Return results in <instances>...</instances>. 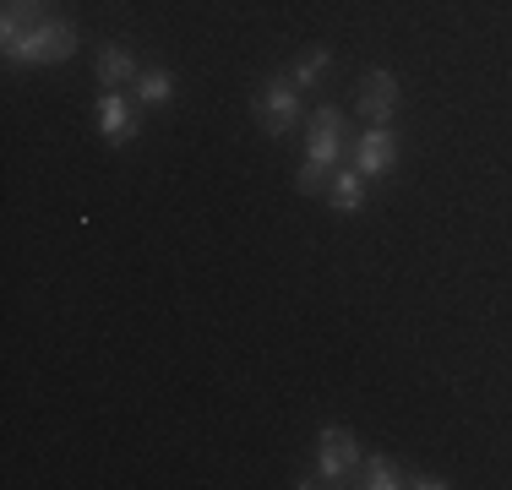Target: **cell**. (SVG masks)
I'll return each mask as SVG.
<instances>
[{
  "label": "cell",
  "instance_id": "obj_1",
  "mask_svg": "<svg viewBox=\"0 0 512 490\" xmlns=\"http://www.w3.org/2000/svg\"><path fill=\"white\" fill-rule=\"evenodd\" d=\"M77 55V28L60 17H44L22 33L17 44H6V60H28V66H60V60Z\"/></svg>",
  "mask_w": 512,
  "mask_h": 490
},
{
  "label": "cell",
  "instance_id": "obj_2",
  "mask_svg": "<svg viewBox=\"0 0 512 490\" xmlns=\"http://www.w3.org/2000/svg\"><path fill=\"white\" fill-rule=\"evenodd\" d=\"M338 153H344V115H338L333 104H322L311 115V147H306V164H316L327 175V169L338 164Z\"/></svg>",
  "mask_w": 512,
  "mask_h": 490
},
{
  "label": "cell",
  "instance_id": "obj_3",
  "mask_svg": "<svg viewBox=\"0 0 512 490\" xmlns=\"http://www.w3.org/2000/svg\"><path fill=\"white\" fill-rule=\"evenodd\" d=\"M256 109H262V126L273 131V137H284V131L300 120V88H295V77H273L262 88V98H256Z\"/></svg>",
  "mask_w": 512,
  "mask_h": 490
},
{
  "label": "cell",
  "instance_id": "obj_4",
  "mask_svg": "<svg viewBox=\"0 0 512 490\" xmlns=\"http://www.w3.org/2000/svg\"><path fill=\"white\" fill-rule=\"evenodd\" d=\"M393 164H398L393 126H371V131L360 137V147H355V169L371 180V175H393Z\"/></svg>",
  "mask_w": 512,
  "mask_h": 490
},
{
  "label": "cell",
  "instance_id": "obj_5",
  "mask_svg": "<svg viewBox=\"0 0 512 490\" xmlns=\"http://www.w3.org/2000/svg\"><path fill=\"white\" fill-rule=\"evenodd\" d=\"M360 109H365L371 126H387V120H393V109H398V77L393 71H371V77H365Z\"/></svg>",
  "mask_w": 512,
  "mask_h": 490
},
{
  "label": "cell",
  "instance_id": "obj_6",
  "mask_svg": "<svg viewBox=\"0 0 512 490\" xmlns=\"http://www.w3.org/2000/svg\"><path fill=\"white\" fill-rule=\"evenodd\" d=\"M99 126H104V142L109 147H126L131 137H137V109H131V98L104 93L99 98Z\"/></svg>",
  "mask_w": 512,
  "mask_h": 490
},
{
  "label": "cell",
  "instance_id": "obj_7",
  "mask_svg": "<svg viewBox=\"0 0 512 490\" xmlns=\"http://www.w3.org/2000/svg\"><path fill=\"white\" fill-rule=\"evenodd\" d=\"M355 463H360L355 436L338 431V425H327V431H322V480H344V474L355 469Z\"/></svg>",
  "mask_w": 512,
  "mask_h": 490
},
{
  "label": "cell",
  "instance_id": "obj_8",
  "mask_svg": "<svg viewBox=\"0 0 512 490\" xmlns=\"http://www.w3.org/2000/svg\"><path fill=\"white\" fill-rule=\"evenodd\" d=\"M137 77H142V71H137V60H131L120 44L99 49V82H104V88H126V82H137Z\"/></svg>",
  "mask_w": 512,
  "mask_h": 490
},
{
  "label": "cell",
  "instance_id": "obj_9",
  "mask_svg": "<svg viewBox=\"0 0 512 490\" xmlns=\"http://www.w3.org/2000/svg\"><path fill=\"white\" fill-rule=\"evenodd\" d=\"M360 202H365V175H360V169H338L333 207H338V213H360Z\"/></svg>",
  "mask_w": 512,
  "mask_h": 490
},
{
  "label": "cell",
  "instance_id": "obj_10",
  "mask_svg": "<svg viewBox=\"0 0 512 490\" xmlns=\"http://www.w3.org/2000/svg\"><path fill=\"white\" fill-rule=\"evenodd\" d=\"M137 98H142V104H169V98H175V77H169V71H142V77H137Z\"/></svg>",
  "mask_w": 512,
  "mask_h": 490
},
{
  "label": "cell",
  "instance_id": "obj_11",
  "mask_svg": "<svg viewBox=\"0 0 512 490\" xmlns=\"http://www.w3.org/2000/svg\"><path fill=\"white\" fill-rule=\"evenodd\" d=\"M365 485H371V490H398V485H404V474H398L393 458H371V463H365Z\"/></svg>",
  "mask_w": 512,
  "mask_h": 490
},
{
  "label": "cell",
  "instance_id": "obj_12",
  "mask_svg": "<svg viewBox=\"0 0 512 490\" xmlns=\"http://www.w3.org/2000/svg\"><path fill=\"white\" fill-rule=\"evenodd\" d=\"M322 71H327V49H306V55L295 60V71H289V77H295V88H311Z\"/></svg>",
  "mask_w": 512,
  "mask_h": 490
},
{
  "label": "cell",
  "instance_id": "obj_13",
  "mask_svg": "<svg viewBox=\"0 0 512 490\" xmlns=\"http://www.w3.org/2000/svg\"><path fill=\"white\" fill-rule=\"evenodd\" d=\"M11 11H22V17H33V22H44V11H50V0H6Z\"/></svg>",
  "mask_w": 512,
  "mask_h": 490
}]
</instances>
